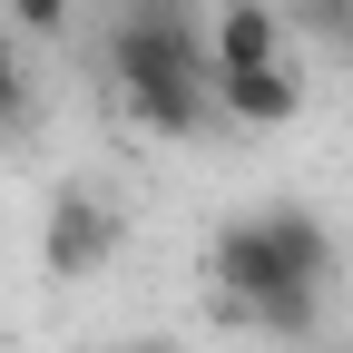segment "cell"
Here are the masks:
<instances>
[{
    "label": "cell",
    "mask_w": 353,
    "mask_h": 353,
    "mask_svg": "<svg viewBox=\"0 0 353 353\" xmlns=\"http://www.w3.org/2000/svg\"><path fill=\"white\" fill-rule=\"evenodd\" d=\"M216 108L245 118V128H285V118L304 108V88H294L285 59H275V69H216Z\"/></svg>",
    "instance_id": "3957f363"
},
{
    "label": "cell",
    "mask_w": 353,
    "mask_h": 353,
    "mask_svg": "<svg viewBox=\"0 0 353 353\" xmlns=\"http://www.w3.org/2000/svg\"><path fill=\"white\" fill-rule=\"evenodd\" d=\"M118 353H176V343L167 334H138V343H118Z\"/></svg>",
    "instance_id": "ba28073f"
},
{
    "label": "cell",
    "mask_w": 353,
    "mask_h": 353,
    "mask_svg": "<svg viewBox=\"0 0 353 353\" xmlns=\"http://www.w3.org/2000/svg\"><path fill=\"white\" fill-rule=\"evenodd\" d=\"M108 255H118V206L99 187H59L50 196V236H39V265H50L59 285H79V275H99Z\"/></svg>",
    "instance_id": "7a4b0ae2"
},
{
    "label": "cell",
    "mask_w": 353,
    "mask_h": 353,
    "mask_svg": "<svg viewBox=\"0 0 353 353\" xmlns=\"http://www.w3.org/2000/svg\"><path fill=\"white\" fill-rule=\"evenodd\" d=\"M10 20H20V30H59V20H69V0H10Z\"/></svg>",
    "instance_id": "52a82bcc"
},
{
    "label": "cell",
    "mask_w": 353,
    "mask_h": 353,
    "mask_svg": "<svg viewBox=\"0 0 353 353\" xmlns=\"http://www.w3.org/2000/svg\"><path fill=\"white\" fill-rule=\"evenodd\" d=\"M275 39H285V20L265 0H226L216 30H206V50H216V69H275Z\"/></svg>",
    "instance_id": "277c9868"
},
{
    "label": "cell",
    "mask_w": 353,
    "mask_h": 353,
    "mask_svg": "<svg viewBox=\"0 0 353 353\" xmlns=\"http://www.w3.org/2000/svg\"><path fill=\"white\" fill-rule=\"evenodd\" d=\"M206 265H216L226 314H245L255 334H314L324 285H334V236L304 206H255V216H226L216 226Z\"/></svg>",
    "instance_id": "6da1fadb"
},
{
    "label": "cell",
    "mask_w": 353,
    "mask_h": 353,
    "mask_svg": "<svg viewBox=\"0 0 353 353\" xmlns=\"http://www.w3.org/2000/svg\"><path fill=\"white\" fill-rule=\"evenodd\" d=\"M128 108H138V128H157V138H196L206 108H216V79H148V88H128Z\"/></svg>",
    "instance_id": "5b68a950"
},
{
    "label": "cell",
    "mask_w": 353,
    "mask_h": 353,
    "mask_svg": "<svg viewBox=\"0 0 353 353\" xmlns=\"http://www.w3.org/2000/svg\"><path fill=\"white\" fill-rule=\"evenodd\" d=\"M30 118V79H20V59L0 50V128H20Z\"/></svg>",
    "instance_id": "8992f818"
}]
</instances>
